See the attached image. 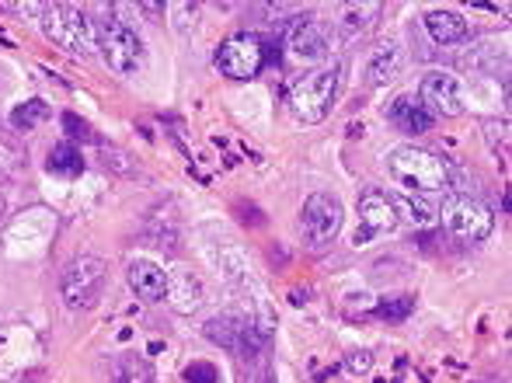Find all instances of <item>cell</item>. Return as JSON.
<instances>
[{
    "label": "cell",
    "mask_w": 512,
    "mask_h": 383,
    "mask_svg": "<svg viewBox=\"0 0 512 383\" xmlns=\"http://www.w3.org/2000/svg\"><path fill=\"white\" fill-rule=\"evenodd\" d=\"M338 88H342V63H335V67H317L293 84L290 98H286V108H290V115L297 122L317 126V122L328 119L331 105H335V98H338Z\"/></svg>",
    "instance_id": "7a4b0ae2"
},
{
    "label": "cell",
    "mask_w": 512,
    "mask_h": 383,
    "mask_svg": "<svg viewBox=\"0 0 512 383\" xmlns=\"http://www.w3.org/2000/svg\"><path fill=\"white\" fill-rule=\"evenodd\" d=\"M105 286H108V265L95 255H81L63 269L60 300L70 310H91L105 296Z\"/></svg>",
    "instance_id": "8992f818"
},
{
    "label": "cell",
    "mask_w": 512,
    "mask_h": 383,
    "mask_svg": "<svg viewBox=\"0 0 512 383\" xmlns=\"http://www.w3.org/2000/svg\"><path fill=\"white\" fill-rule=\"evenodd\" d=\"M387 122H391V126H398L401 133L418 136V133H429L436 119H432V115L418 105L415 95H398L391 101V108H387Z\"/></svg>",
    "instance_id": "9a60e30c"
},
{
    "label": "cell",
    "mask_w": 512,
    "mask_h": 383,
    "mask_svg": "<svg viewBox=\"0 0 512 383\" xmlns=\"http://www.w3.org/2000/svg\"><path fill=\"white\" fill-rule=\"evenodd\" d=\"M98 28V49H102L105 63L119 77H136L143 70V39L136 35L133 25H126L115 14H105L102 21H95Z\"/></svg>",
    "instance_id": "5b68a950"
},
{
    "label": "cell",
    "mask_w": 512,
    "mask_h": 383,
    "mask_svg": "<svg viewBox=\"0 0 512 383\" xmlns=\"http://www.w3.org/2000/svg\"><path fill=\"white\" fill-rule=\"evenodd\" d=\"M42 32L53 46L70 56H95L98 53V28L88 11L74 4H46L42 11Z\"/></svg>",
    "instance_id": "3957f363"
},
{
    "label": "cell",
    "mask_w": 512,
    "mask_h": 383,
    "mask_svg": "<svg viewBox=\"0 0 512 383\" xmlns=\"http://www.w3.org/2000/svg\"><path fill=\"white\" fill-rule=\"evenodd\" d=\"M359 223H363V230H356V237H352L356 244H366L370 237H380L398 227V213L391 206V195L380 189H366L359 195Z\"/></svg>",
    "instance_id": "30bf717a"
},
{
    "label": "cell",
    "mask_w": 512,
    "mask_h": 383,
    "mask_svg": "<svg viewBox=\"0 0 512 383\" xmlns=\"http://www.w3.org/2000/svg\"><path fill=\"white\" fill-rule=\"evenodd\" d=\"M286 46H290V53L297 56V60L314 63L328 53V28L317 18H297L290 35H286Z\"/></svg>",
    "instance_id": "8fae6325"
},
{
    "label": "cell",
    "mask_w": 512,
    "mask_h": 383,
    "mask_svg": "<svg viewBox=\"0 0 512 383\" xmlns=\"http://www.w3.org/2000/svg\"><path fill=\"white\" fill-rule=\"evenodd\" d=\"M185 377H189V383H213V370L203 366V363H196L189 373H185Z\"/></svg>",
    "instance_id": "d4e9b609"
},
{
    "label": "cell",
    "mask_w": 512,
    "mask_h": 383,
    "mask_svg": "<svg viewBox=\"0 0 512 383\" xmlns=\"http://www.w3.org/2000/svg\"><path fill=\"white\" fill-rule=\"evenodd\" d=\"M436 220H443V227L450 230L460 241H488L495 230V216L492 209L481 199H474L471 192H450L443 195V206L436 209Z\"/></svg>",
    "instance_id": "277c9868"
},
{
    "label": "cell",
    "mask_w": 512,
    "mask_h": 383,
    "mask_svg": "<svg viewBox=\"0 0 512 383\" xmlns=\"http://www.w3.org/2000/svg\"><path fill=\"white\" fill-rule=\"evenodd\" d=\"M164 300L171 303V310L175 314H196L199 307H203V283H199V276L192 269H185V265H175V269L168 272V293H164Z\"/></svg>",
    "instance_id": "7c38bea8"
},
{
    "label": "cell",
    "mask_w": 512,
    "mask_h": 383,
    "mask_svg": "<svg viewBox=\"0 0 512 383\" xmlns=\"http://www.w3.org/2000/svg\"><path fill=\"white\" fill-rule=\"evenodd\" d=\"M425 35H429L436 46H457V42L471 39V25L464 21V14L457 11H429L422 18Z\"/></svg>",
    "instance_id": "5bb4252c"
},
{
    "label": "cell",
    "mask_w": 512,
    "mask_h": 383,
    "mask_svg": "<svg viewBox=\"0 0 512 383\" xmlns=\"http://www.w3.org/2000/svg\"><path fill=\"white\" fill-rule=\"evenodd\" d=\"M49 115H53V108H49L46 101H42V98H28V101H21V105L11 112V126L21 129V133H28V129L42 126Z\"/></svg>",
    "instance_id": "44dd1931"
},
{
    "label": "cell",
    "mask_w": 512,
    "mask_h": 383,
    "mask_svg": "<svg viewBox=\"0 0 512 383\" xmlns=\"http://www.w3.org/2000/svg\"><path fill=\"white\" fill-rule=\"evenodd\" d=\"M265 67V49L255 35H234L216 49V70L230 81H251Z\"/></svg>",
    "instance_id": "9c48e42d"
},
{
    "label": "cell",
    "mask_w": 512,
    "mask_h": 383,
    "mask_svg": "<svg viewBox=\"0 0 512 383\" xmlns=\"http://www.w3.org/2000/svg\"><path fill=\"white\" fill-rule=\"evenodd\" d=\"M380 14V4H349L342 7V14H338V32H342V39H356L359 32H366L370 28V21Z\"/></svg>",
    "instance_id": "d6986e66"
},
{
    "label": "cell",
    "mask_w": 512,
    "mask_h": 383,
    "mask_svg": "<svg viewBox=\"0 0 512 383\" xmlns=\"http://www.w3.org/2000/svg\"><path fill=\"white\" fill-rule=\"evenodd\" d=\"M262 383H276V380H262Z\"/></svg>",
    "instance_id": "484cf974"
},
{
    "label": "cell",
    "mask_w": 512,
    "mask_h": 383,
    "mask_svg": "<svg viewBox=\"0 0 512 383\" xmlns=\"http://www.w3.org/2000/svg\"><path fill=\"white\" fill-rule=\"evenodd\" d=\"M387 171H391V178L401 189H408V195L453 189V164L446 157L432 154V150L415 147V143L394 147L387 154Z\"/></svg>",
    "instance_id": "6da1fadb"
},
{
    "label": "cell",
    "mask_w": 512,
    "mask_h": 383,
    "mask_svg": "<svg viewBox=\"0 0 512 383\" xmlns=\"http://www.w3.org/2000/svg\"><path fill=\"white\" fill-rule=\"evenodd\" d=\"M411 310H415V296H391V300L377 303V314L387 317V321H405Z\"/></svg>",
    "instance_id": "7402d4cb"
},
{
    "label": "cell",
    "mask_w": 512,
    "mask_h": 383,
    "mask_svg": "<svg viewBox=\"0 0 512 383\" xmlns=\"http://www.w3.org/2000/svg\"><path fill=\"white\" fill-rule=\"evenodd\" d=\"M418 105L432 115V119H457L464 115V84L446 70H429L418 84Z\"/></svg>",
    "instance_id": "ba28073f"
},
{
    "label": "cell",
    "mask_w": 512,
    "mask_h": 383,
    "mask_svg": "<svg viewBox=\"0 0 512 383\" xmlns=\"http://www.w3.org/2000/svg\"><path fill=\"white\" fill-rule=\"evenodd\" d=\"M63 126H67L70 140H95V136H91V126L77 119V115H63Z\"/></svg>",
    "instance_id": "603a6c76"
},
{
    "label": "cell",
    "mask_w": 512,
    "mask_h": 383,
    "mask_svg": "<svg viewBox=\"0 0 512 383\" xmlns=\"http://www.w3.org/2000/svg\"><path fill=\"white\" fill-rule=\"evenodd\" d=\"M345 370H349V373H370L373 370V356H370V352H352V356L349 359H345Z\"/></svg>",
    "instance_id": "cb8c5ba5"
},
{
    "label": "cell",
    "mask_w": 512,
    "mask_h": 383,
    "mask_svg": "<svg viewBox=\"0 0 512 383\" xmlns=\"http://www.w3.org/2000/svg\"><path fill=\"white\" fill-rule=\"evenodd\" d=\"M398 67H401V49H398V42H380V46L370 53V60H366V81H370L373 88H377V84L394 81Z\"/></svg>",
    "instance_id": "2e32d148"
},
{
    "label": "cell",
    "mask_w": 512,
    "mask_h": 383,
    "mask_svg": "<svg viewBox=\"0 0 512 383\" xmlns=\"http://www.w3.org/2000/svg\"><path fill=\"white\" fill-rule=\"evenodd\" d=\"M342 223H345V206L338 195L331 192L307 195L304 209H300V234H304L307 248L314 251L328 248L338 237V230H342Z\"/></svg>",
    "instance_id": "52a82bcc"
},
{
    "label": "cell",
    "mask_w": 512,
    "mask_h": 383,
    "mask_svg": "<svg viewBox=\"0 0 512 383\" xmlns=\"http://www.w3.org/2000/svg\"><path fill=\"white\" fill-rule=\"evenodd\" d=\"M126 279H129V289L147 303H161L164 293H168V272H164L157 262H150V258H136V262H129Z\"/></svg>",
    "instance_id": "4fadbf2b"
},
{
    "label": "cell",
    "mask_w": 512,
    "mask_h": 383,
    "mask_svg": "<svg viewBox=\"0 0 512 383\" xmlns=\"http://www.w3.org/2000/svg\"><path fill=\"white\" fill-rule=\"evenodd\" d=\"M49 171H53V175H63V178L81 175L84 171L81 150H77L74 143H56V147L49 150Z\"/></svg>",
    "instance_id": "ffe728a7"
},
{
    "label": "cell",
    "mask_w": 512,
    "mask_h": 383,
    "mask_svg": "<svg viewBox=\"0 0 512 383\" xmlns=\"http://www.w3.org/2000/svg\"><path fill=\"white\" fill-rule=\"evenodd\" d=\"M108 383H157V373L147 359L140 356H119L112 363V373H108Z\"/></svg>",
    "instance_id": "ac0fdd59"
},
{
    "label": "cell",
    "mask_w": 512,
    "mask_h": 383,
    "mask_svg": "<svg viewBox=\"0 0 512 383\" xmlns=\"http://www.w3.org/2000/svg\"><path fill=\"white\" fill-rule=\"evenodd\" d=\"M391 206L398 213V220H408L415 227H432L436 223V206H429L422 195H408V192L391 195Z\"/></svg>",
    "instance_id": "e0dca14e"
}]
</instances>
